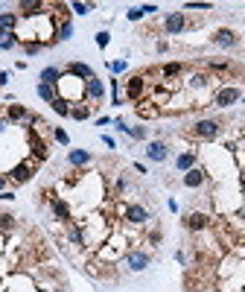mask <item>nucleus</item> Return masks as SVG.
Here are the masks:
<instances>
[{
	"instance_id": "nucleus-1",
	"label": "nucleus",
	"mask_w": 245,
	"mask_h": 292,
	"mask_svg": "<svg viewBox=\"0 0 245 292\" xmlns=\"http://www.w3.org/2000/svg\"><path fill=\"white\" fill-rule=\"evenodd\" d=\"M192 132H196V138H202V140H213L219 135V123L216 120H198L192 126Z\"/></svg>"
},
{
	"instance_id": "nucleus-2",
	"label": "nucleus",
	"mask_w": 245,
	"mask_h": 292,
	"mask_svg": "<svg viewBox=\"0 0 245 292\" xmlns=\"http://www.w3.org/2000/svg\"><path fill=\"white\" fill-rule=\"evenodd\" d=\"M184 27H187V18H184V12H170V15H166V21H164V30H166V35L184 33Z\"/></svg>"
},
{
	"instance_id": "nucleus-3",
	"label": "nucleus",
	"mask_w": 245,
	"mask_h": 292,
	"mask_svg": "<svg viewBox=\"0 0 245 292\" xmlns=\"http://www.w3.org/2000/svg\"><path fill=\"white\" fill-rule=\"evenodd\" d=\"M149 254L146 251H128L126 254V266L132 269V272H143V269H149Z\"/></svg>"
},
{
	"instance_id": "nucleus-4",
	"label": "nucleus",
	"mask_w": 245,
	"mask_h": 292,
	"mask_svg": "<svg viewBox=\"0 0 245 292\" xmlns=\"http://www.w3.org/2000/svg\"><path fill=\"white\" fill-rule=\"evenodd\" d=\"M64 73L73 76V79H79V82H90V79H94V70L88 68V65H82V62H70Z\"/></svg>"
},
{
	"instance_id": "nucleus-5",
	"label": "nucleus",
	"mask_w": 245,
	"mask_h": 292,
	"mask_svg": "<svg viewBox=\"0 0 245 292\" xmlns=\"http://www.w3.org/2000/svg\"><path fill=\"white\" fill-rule=\"evenodd\" d=\"M30 146H32V158H38V161H47L50 149H47V143L41 140V135H38L35 129H30Z\"/></svg>"
},
{
	"instance_id": "nucleus-6",
	"label": "nucleus",
	"mask_w": 245,
	"mask_h": 292,
	"mask_svg": "<svg viewBox=\"0 0 245 292\" xmlns=\"http://www.w3.org/2000/svg\"><path fill=\"white\" fill-rule=\"evenodd\" d=\"M126 219H128L132 225H146L149 222V210L140 207V205H128L126 207Z\"/></svg>"
},
{
	"instance_id": "nucleus-7",
	"label": "nucleus",
	"mask_w": 245,
	"mask_h": 292,
	"mask_svg": "<svg viewBox=\"0 0 245 292\" xmlns=\"http://www.w3.org/2000/svg\"><path fill=\"white\" fill-rule=\"evenodd\" d=\"M166 152H170V149H166V143H160V140H152V143L146 146V158H149V161H158V164L166 161Z\"/></svg>"
},
{
	"instance_id": "nucleus-8",
	"label": "nucleus",
	"mask_w": 245,
	"mask_h": 292,
	"mask_svg": "<svg viewBox=\"0 0 245 292\" xmlns=\"http://www.w3.org/2000/svg\"><path fill=\"white\" fill-rule=\"evenodd\" d=\"M236 41H240V35L234 33V30H219V33L213 35V44L216 47H234Z\"/></svg>"
},
{
	"instance_id": "nucleus-9",
	"label": "nucleus",
	"mask_w": 245,
	"mask_h": 292,
	"mask_svg": "<svg viewBox=\"0 0 245 292\" xmlns=\"http://www.w3.org/2000/svg\"><path fill=\"white\" fill-rule=\"evenodd\" d=\"M236 100H240V91H236V88H222V91L216 94V105H219V108H228V105H234Z\"/></svg>"
},
{
	"instance_id": "nucleus-10",
	"label": "nucleus",
	"mask_w": 245,
	"mask_h": 292,
	"mask_svg": "<svg viewBox=\"0 0 245 292\" xmlns=\"http://www.w3.org/2000/svg\"><path fill=\"white\" fill-rule=\"evenodd\" d=\"M143 88H146V79H143V76H132V79L126 82V94H128V100H140Z\"/></svg>"
},
{
	"instance_id": "nucleus-11",
	"label": "nucleus",
	"mask_w": 245,
	"mask_h": 292,
	"mask_svg": "<svg viewBox=\"0 0 245 292\" xmlns=\"http://www.w3.org/2000/svg\"><path fill=\"white\" fill-rule=\"evenodd\" d=\"M9 178H12L15 184H26V181L32 178V167H30V164H18L15 170L9 172Z\"/></svg>"
},
{
	"instance_id": "nucleus-12",
	"label": "nucleus",
	"mask_w": 245,
	"mask_h": 292,
	"mask_svg": "<svg viewBox=\"0 0 245 292\" xmlns=\"http://www.w3.org/2000/svg\"><path fill=\"white\" fill-rule=\"evenodd\" d=\"M18 9H20V15H24V18H35V15H41L44 3H38V0H20V3H18Z\"/></svg>"
},
{
	"instance_id": "nucleus-13",
	"label": "nucleus",
	"mask_w": 245,
	"mask_h": 292,
	"mask_svg": "<svg viewBox=\"0 0 245 292\" xmlns=\"http://www.w3.org/2000/svg\"><path fill=\"white\" fill-rule=\"evenodd\" d=\"M62 79H64V70L62 68H44L41 70V82H47V85H62Z\"/></svg>"
},
{
	"instance_id": "nucleus-14",
	"label": "nucleus",
	"mask_w": 245,
	"mask_h": 292,
	"mask_svg": "<svg viewBox=\"0 0 245 292\" xmlns=\"http://www.w3.org/2000/svg\"><path fill=\"white\" fill-rule=\"evenodd\" d=\"M184 184H187V187H202V184H204V170H198V167L187 170L184 172Z\"/></svg>"
},
{
	"instance_id": "nucleus-15",
	"label": "nucleus",
	"mask_w": 245,
	"mask_h": 292,
	"mask_svg": "<svg viewBox=\"0 0 245 292\" xmlns=\"http://www.w3.org/2000/svg\"><path fill=\"white\" fill-rule=\"evenodd\" d=\"M184 222H187V228H190V231H204L210 219H208V213H190Z\"/></svg>"
},
{
	"instance_id": "nucleus-16",
	"label": "nucleus",
	"mask_w": 245,
	"mask_h": 292,
	"mask_svg": "<svg viewBox=\"0 0 245 292\" xmlns=\"http://www.w3.org/2000/svg\"><path fill=\"white\" fill-rule=\"evenodd\" d=\"M85 94L90 97V100H102V97H105V85L96 79V76H94L90 82H85Z\"/></svg>"
},
{
	"instance_id": "nucleus-17",
	"label": "nucleus",
	"mask_w": 245,
	"mask_h": 292,
	"mask_svg": "<svg viewBox=\"0 0 245 292\" xmlns=\"http://www.w3.org/2000/svg\"><path fill=\"white\" fill-rule=\"evenodd\" d=\"M52 202V210H56V216H58V222H68L70 225V207L64 199H50Z\"/></svg>"
},
{
	"instance_id": "nucleus-18",
	"label": "nucleus",
	"mask_w": 245,
	"mask_h": 292,
	"mask_svg": "<svg viewBox=\"0 0 245 292\" xmlns=\"http://www.w3.org/2000/svg\"><path fill=\"white\" fill-rule=\"evenodd\" d=\"M88 161H90V152L88 149H73V152H68V164H73V167H85Z\"/></svg>"
},
{
	"instance_id": "nucleus-19",
	"label": "nucleus",
	"mask_w": 245,
	"mask_h": 292,
	"mask_svg": "<svg viewBox=\"0 0 245 292\" xmlns=\"http://www.w3.org/2000/svg\"><path fill=\"white\" fill-rule=\"evenodd\" d=\"M18 12H3V15H0V30H3V33H15V27H18Z\"/></svg>"
},
{
	"instance_id": "nucleus-20",
	"label": "nucleus",
	"mask_w": 245,
	"mask_h": 292,
	"mask_svg": "<svg viewBox=\"0 0 245 292\" xmlns=\"http://www.w3.org/2000/svg\"><path fill=\"white\" fill-rule=\"evenodd\" d=\"M18 41H20L18 33H3V30H0V50H15Z\"/></svg>"
},
{
	"instance_id": "nucleus-21",
	"label": "nucleus",
	"mask_w": 245,
	"mask_h": 292,
	"mask_svg": "<svg viewBox=\"0 0 245 292\" xmlns=\"http://www.w3.org/2000/svg\"><path fill=\"white\" fill-rule=\"evenodd\" d=\"M6 117H9V120H30V111H26V108H24V105H9V111H6Z\"/></svg>"
},
{
	"instance_id": "nucleus-22",
	"label": "nucleus",
	"mask_w": 245,
	"mask_h": 292,
	"mask_svg": "<svg viewBox=\"0 0 245 292\" xmlns=\"http://www.w3.org/2000/svg\"><path fill=\"white\" fill-rule=\"evenodd\" d=\"M175 167H178V170H192V167H196V152H184V155H178V161H175Z\"/></svg>"
},
{
	"instance_id": "nucleus-23",
	"label": "nucleus",
	"mask_w": 245,
	"mask_h": 292,
	"mask_svg": "<svg viewBox=\"0 0 245 292\" xmlns=\"http://www.w3.org/2000/svg\"><path fill=\"white\" fill-rule=\"evenodd\" d=\"M50 105H52V111H56V114H62V117H70V100H64V97H56Z\"/></svg>"
},
{
	"instance_id": "nucleus-24",
	"label": "nucleus",
	"mask_w": 245,
	"mask_h": 292,
	"mask_svg": "<svg viewBox=\"0 0 245 292\" xmlns=\"http://www.w3.org/2000/svg\"><path fill=\"white\" fill-rule=\"evenodd\" d=\"M35 91H38V97H41V100H47V103H52V100H56V85L38 82V88H35Z\"/></svg>"
},
{
	"instance_id": "nucleus-25",
	"label": "nucleus",
	"mask_w": 245,
	"mask_h": 292,
	"mask_svg": "<svg viewBox=\"0 0 245 292\" xmlns=\"http://www.w3.org/2000/svg\"><path fill=\"white\" fill-rule=\"evenodd\" d=\"M68 237L73 245H85V234H82V228H76V225H70L68 228Z\"/></svg>"
},
{
	"instance_id": "nucleus-26",
	"label": "nucleus",
	"mask_w": 245,
	"mask_h": 292,
	"mask_svg": "<svg viewBox=\"0 0 245 292\" xmlns=\"http://www.w3.org/2000/svg\"><path fill=\"white\" fill-rule=\"evenodd\" d=\"M56 38H62V41H68V38H73V24H70V21H64V24H58V33H56Z\"/></svg>"
},
{
	"instance_id": "nucleus-27",
	"label": "nucleus",
	"mask_w": 245,
	"mask_h": 292,
	"mask_svg": "<svg viewBox=\"0 0 245 292\" xmlns=\"http://www.w3.org/2000/svg\"><path fill=\"white\" fill-rule=\"evenodd\" d=\"M12 228H15V216L0 213V231H12Z\"/></svg>"
},
{
	"instance_id": "nucleus-28",
	"label": "nucleus",
	"mask_w": 245,
	"mask_h": 292,
	"mask_svg": "<svg viewBox=\"0 0 245 292\" xmlns=\"http://www.w3.org/2000/svg\"><path fill=\"white\" fill-rule=\"evenodd\" d=\"M88 114H90V108H70V117H73V120H88Z\"/></svg>"
},
{
	"instance_id": "nucleus-29",
	"label": "nucleus",
	"mask_w": 245,
	"mask_h": 292,
	"mask_svg": "<svg viewBox=\"0 0 245 292\" xmlns=\"http://www.w3.org/2000/svg\"><path fill=\"white\" fill-rule=\"evenodd\" d=\"M70 9H73V12H76V15H88V12H90V9H94V3H73V6H70Z\"/></svg>"
},
{
	"instance_id": "nucleus-30",
	"label": "nucleus",
	"mask_w": 245,
	"mask_h": 292,
	"mask_svg": "<svg viewBox=\"0 0 245 292\" xmlns=\"http://www.w3.org/2000/svg\"><path fill=\"white\" fill-rule=\"evenodd\" d=\"M126 135H132L134 140H146V129H143V126H134V129H128Z\"/></svg>"
},
{
	"instance_id": "nucleus-31",
	"label": "nucleus",
	"mask_w": 245,
	"mask_h": 292,
	"mask_svg": "<svg viewBox=\"0 0 245 292\" xmlns=\"http://www.w3.org/2000/svg\"><path fill=\"white\" fill-rule=\"evenodd\" d=\"M126 18H128V21H140V18H143V9H140V6H128Z\"/></svg>"
},
{
	"instance_id": "nucleus-32",
	"label": "nucleus",
	"mask_w": 245,
	"mask_h": 292,
	"mask_svg": "<svg viewBox=\"0 0 245 292\" xmlns=\"http://www.w3.org/2000/svg\"><path fill=\"white\" fill-rule=\"evenodd\" d=\"M181 70H184V65H178V62H175V65H166V68H164V76H178Z\"/></svg>"
},
{
	"instance_id": "nucleus-33",
	"label": "nucleus",
	"mask_w": 245,
	"mask_h": 292,
	"mask_svg": "<svg viewBox=\"0 0 245 292\" xmlns=\"http://www.w3.org/2000/svg\"><path fill=\"white\" fill-rule=\"evenodd\" d=\"M184 9H196V12H210V3H184Z\"/></svg>"
},
{
	"instance_id": "nucleus-34",
	"label": "nucleus",
	"mask_w": 245,
	"mask_h": 292,
	"mask_svg": "<svg viewBox=\"0 0 245 292\" xmlns=\"http://www.w3.org/2000/svg\"><path fill=\"white\" fill-rule=\"evenodd\" d=\"M190 85H192V88H204V85H208V76H204V73H196Z\"/></svg>"
},
{
	"instance_id": "nucleus-35",
	"label": "nucleus",
	"mask_w": 245,
	"mask_h": 292,
	"mask_svg": "<svg viewBox=\"0 0 245 292\" xmlns=\"http://www.w3.org/2000/svg\"><path fill=\"white\" fill-rule=\"evenodd\" d=\"M108 41H111V35H108V33H96V47H102V50H105V47H108Z\"/></svg>"
},
{
	"instance_id": "nucleus-36",
	"label": "nucleus",
	"mask_w": 245,
	"mask_h": 292,
	"mask_svg": "<svg viewBox=\"0 0 245 292\" xmlns=\"http://www.w3.org/2000/svg\"><path fill=\"white\" fill-rule=\"evenodd\" d=\"M52 135H56V140H58V143H64V146H68V132H64V129H56V132H52Z\"/></svg>"
},
{
	"instance_id": "nucleus-37",
	"label": "nucleus",
	"mask_w": 245,
	"mask_h": 292,
	"mask_svg": "<svg viewBox=\"0 0 245 292\" xmlns=\"http://www.w3.org/2000/svg\"><path fill=\"white\" fill-rule=\"evenodd\" d=\"M41 47H44L41 41H32V44H26V53H30V56H35V53H41Z\"/></svg>"
},
{
	"instance_id": "nucleus-38",
	"label": "nucleus",
	"mask_w": 245,
	"mask_h": 292,
	"mask_svg": "<svg viewBox=\"0 0 245 292\" xmlns=\"http://www.w3.org/2000/svg\"><path fill=\"white\" fill-rule=\"evenodd\" d=\"M108 68H111V73H122V70H126V62H111V65H108Z\"/></svg>"
},
{
	"instance_id": "nucleus-39",
	"label": "nucleus",
	"mask_w": 245,
	"mask_h": 292,
	"mask_svg": "<svg viewBox=\"0 0 245 292\" xmlns=\"http://www.w3.org/2000/svg\"><path fill=\"white\" fill-rule=\"evenodd\" d=\"M140 9H143V15H155V12H158L155 3H146V6H140Z\"/></svg>"
},
{
	"instance_id": "nucleus-40",
	"label": "nucleus",
	"mask_w": 245,
	"mask_h": 292,
	"mask_svg": "<svg viewBox=\"0 0 245 292\" xmlns=\"http://www.w3.org/2000/svg\"><path fill=\"white\" fill-rule=\"evenodd\" d=\"M149 242H152V245H158V242H160V231H152V234H149Z\"/></svg>"
},
{
	"instance_id": "nucleus-41",
	"label": "nucleus",
	"mask_w": 245,
	"mask_h": 292,
	"mask_svg": "<svg viewBox=\"0 0 245 292\" xmlns=\"http://www.w3.org/2000/svg\"><path fill=\"white\" fill-rule=\"evenodd\" d=\"M102 143L108 146V149H114V146H117V143H114V138H108V135H102Z\"/></svg>"
},
{
	"instance_id": "nucleus-42",
	"label": "nucleus",
	"mask_w": 245,
	"mask_h": 292,
	"mask_svg": "<svg viewBox=\"0 0 245 292\" xmlns=\"http://www.w3.org/2000/svg\"><path fill=\"white\" fill-rule=\"evenodd\" d=\"M6 126H9V120H3V117H0V132H6Z\"/></svg>"
},
{
	"instance_id": "nucleus-43",
	"label": "nucleus",
	"mask_w": 245,
	"mask_h": 292,
	"mask_svg": "<svg viewBox=\"0 0 245 292\" xmlns=\"http://www.w3.org/2000/svg\"><path fill=\"white\" fill-rule=\"evenodd\" d=\"M3 184H6V178H3V175H0V190H3Z\"/></svg>"
},
{
	"instance_id": "nucleus-44",
	"label": "nucleus",
	"mask_w": 245,
	"mask_h": 292,
	"mask_svg": "<svg viewBox=\"0 0 245 292\" xmlns=\"http://www.w3.org/2000/svg\"><path fill=\"white\" fill-rule=\"evenodd\" d=\"M56 292H64V289H56Z\"/></svg>"
},
{
	"instance_id": "nucleus-45",
	"label": "nucleus",
	"mask_w": 245,
	"mask_h": 292,
	"mask_svg": "<svg viewBox=\"0 0 245 292\" xmlns=\"http://www.w3.org/2000/svg\"><path fill=\"white\" fill-rule=\"evenodd\" d=\"M242 103H245V100H242Z\"/></svg>"
}]
</instances>
